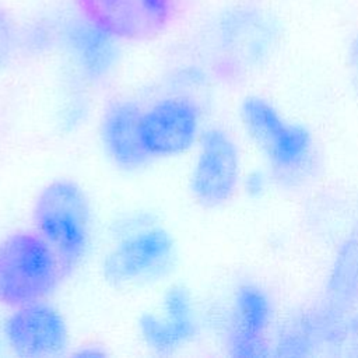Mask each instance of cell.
I'll return each mask as SVG.
<instances>
[{"label":"cell","instance_id":"6da1fadb","mask_svg":"<svg viewBox=\"0 0 358 358\" xmlns=\"http://www.w3.org/2000/svg\"><path fill=\"white\" fill-rule=\"evenodd\" d=\"M239 116L248 136L263 151L274 179L294 185L313 172L315 140L305 124L285 119L259 95H249L241 102Z\"/></svg>","mask_w":358,"mask_h":358},{"label":"cell","instance_id":"7a4b0ae2","mask_svg":"<svg viewBox=\"0 0 358 358\" xmlns=\"http://www.w3.org/2000/svg\"><path fill=\"white\" fill-rule=\"evenodd\" d=\"M63 267L36 231H17L0 242V302L18 308L43 301L56 288Z\"/></svg>","mask_w":358,"mask_h":358},{"label":"cell","instance_id":"3957f363","mask_svg":"<svg viewBox=\"0 0 358 358\" xmlns=\"http://www.w3.org/2000/svg\"><path fill=\"white\" fill-rule=\"evenodd\" d=\"M32 220L63 268L73 267L84 256L90 241V208L78 185L66 179L46 185L34 203Z\"/></svg>","mask_w":358,"mask_h":358},{"label":"cell","instance_id":"277c9868","mask_svg":"<svg viewBox=\"0 0 358 358\" xmlns=\"http://www.w3.org/2000/svg\"><path fill=\"white\" fill-rule=\"evenodd\" d=\"M85 20L116 39L145 41L175 20L180 0H77Z\"/></svg>","mask_w":358,"mask_h":358},{"label":"cell","instance_id":"5b68a950","mask_svg":"<svg viewBox=\"0 0 358 358\" xmlns=\"http://www.w3.org/2000/svg\"><path fill=\"white\" fill-rule=\"evenodd\" d=\"M241 180V157L232 137L221 129L204 133L193 166L190 186L199 203L217 207L227 203Z\"/></svg>","mask_w":358,"mask_h":358},{"label":"cell","instance_id":"8992f818","mask_svg":"<svg viewBox=\"0 0 358 358\" xmlns=\"http://www.w3.org/2000/svg\"><path fill=\"white\" fill-rule=\"evenodd\" d=\"M173 250V239L164 228L147 227L134 231L106 255L103 275L116 285L150 280L169 267Z\"/></svg>","mask_w":358,"mask_h":358},{"label":"cell","instance_id":"52a82bcc","mask_svg":"<svg viewBox=\"0 0 358 358\" xmlns=\"http://www.w3.org/2000/svg\"><path fill=\"white\" fill-rule=\"evenodd\" d=\"M200 112L193 101L165 98L143 112L140 134L150 157H169L186 151L196 140Z\"/></svg>","mask_w":358,"mask_h":358},{"label":"cell","instance_id":"ba28073f","mask_svg":"<svg viewBox=\"0 0 358 358\" xmlns=\"http://www.w3.org/2000/svg\"><path fill=\"white\" fill-rule=\"evenodd\" d=\"M4 334L20 357H52L67 347V326L57 309L45 301L15 308L7 317Z\"/></svg>","mask_w":358,"mask_h":358},{"label":"cell","instance_id":"9c48e42d","mask_svg":"<svg viewBox=\"0 0 358 358\" xmlns=\"http://www.w3.org/2000/svg\"><path fill=\"white\" fill-rule=\"evenodd\" d=\"M274 308L270 295L257 284L245 282L234 294L227 347L231 355L241 358L270 354L267 333L273 323Z\"/></svg>","mask_w":358,"mask_h":358},{"label":"cell","instance_id":"30bf717a","mask_svg":"<svg viewBox=\"0 0 358 358\" xmlns=\"http://www.w3.org/2000/svg\"><path fill=\"white\" fill-rule=\"evenodd\" d=\"M140 333L147 345L158 352H172L187 344L196 334V317L189 292L182 287L166 291L162 316L144 313L138 319Z\"/></svg>","mask_w":358,"mask_h":358},{"label":"cell","instance_id":"8fae6325","mask_svg":"<svg viewBox=\"0 0 358 358\" xmlns=\"http://www.w3.org/2000/svg\"><path fill=\"white\" fill-rule=\"evenodd\" d=\"M221 29L232 49L248 64L264 62L280 38V27L275 18L262 8L249 6L231 10L222 18Z\"/></svg>","mask_w":358,"mask_h":358},{"label":"cell","instance_id":"7c38bea8","mask_svg":"<svg viewBox=\"0 0 358 358\" xmlns=\"http://www.w3.org/2000/svg\"><path fill=\"white\" fill-rule=\"evenodd\" d=\"M143 109L134 101H117L105 110L101 137L109 157L124 169L141 166L148 154L140 134Z\"/></svg>","mask_w":358,"mask_h":358},{"label":"cell","instance_id":"4fadbf2b","mask_svg":"<svg viewBox=\"0 0 358 358\" xmlns=\"http://www.w3.org/2000/svg\"><path fill=\"white\" fill-rule=\"evenodd\" d=\"M358 303V228L338 246L327 275L324 310L348 315Z\"/></svg>","mask_w":358,"mask_h":358},{"label":"cell","instance_id":"5bb4252c","mask_svg":"<svg viewBox=\"0 0 358 358\" xmlns=\"http://www.w3.org/2000/svg\"><path fill=\"white\" fill-rule=\"evenodd\" d=\"M115 36L98 28L88 20L73 25L69 41L85 73L96 80L103 77L116 60Z\"/></svg>","mask_w":358,"mask_h":358},{"label":"cell","instance_id":"9a60e30c","mask_svg":"<svg viewBox=\"0 0 358 358\" xmlns=\"http://www.w3.org/2000/svg\"><path fill=\"white\" fill-rule=\"evenodd\" d=\"M14 46V27L7 11L0 6V67L8 60Z\"/></svg>","mask_w":358,"mask_h":358},{"label":"cell","instance_id":"2e32d148","mask_svg":"<svg viewBox=\"0 0 358 358\" xmlns=\"http://www.w3.org/2000/svg\"><path fill=\"white\" fill-rule=\"evenodd\" d=\"M347 62H348V67H350L352 88H354L355 96L358 99V34H355L348 43Z\"/></svg>","mask_w":358,"mask_h":358},{"label":"cell","instance_id":"e0dca14e","mask_svg":"<svg viewBox=\"0 0 358 358\" xmlns=\"http://www.w3.org/2000/svg\"><path fill=\"white\" fill-rule=\"evenodd\" d=\"M267 176L259 171H255L248 175L245 179V186L249 194L252 196H260L262 193L266 192L267 187Z\"/></svg>","mask_w":358,"mask_h":358}]
</instances>
